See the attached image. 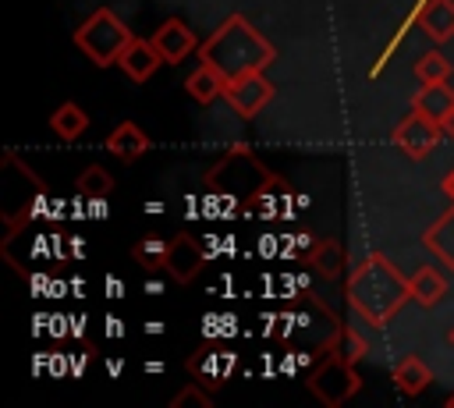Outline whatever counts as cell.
<instances>
[{
	"mask_svg": "<svg viewBox=\"0 0 454 408\" xmlns=\"http://www.w3.org/2000/svg\"><path fill=\"white\" fill-rule=\"evenodd\" d=\"M184 404H199V408H209L213 401H209V394H202L199 387H184L174 401H170V408H184Z\"/></svg>",
	"mask_w": 454,
	"mask_h": 408,
	"instance_id": "cell-23",
	"label": "cell"
},
{
	"mask_svg": "<svg viewBox=\"0 0 454 408\" xmlns=\"http://www.w3.org/2000/svg\"><path fill=\"white\" fill-rule=\"evenodd\" d=\"M223 96H227V103L234 106V114L255 117V114L273 99V85L262 78V71H252V75H241V78L227 82Z\"/></svg>",
	"mask_w": 454,
	"mask_h": 408,
	"instance_id": "cell-7",
	"label": "cell"
},
{
	"mask_svg": "<svg viewBox=\"0 0 454 408\" xmlns=\"http://www.w3.org/2000/svg\"><path fill=\"white\" fill-rule=\"evenodd\" d=\"M443 128H447V135H450V138H454V114H450V117H447V121H443Z\"/></svg>",
	"mask_w": 454,
	"mask_h": 408,
	"instance_id": "cell-25",
	"label": "cell"
},
{
	"mask_svg": "<svg viewBox=\"0 0 454 408\" xmlns=\"http://www.w3.org/2000/svg\"><path fill=\"white\" fill-rule=\"evenodd\" d=\"M447 404H450V408H454V394H450V397H447Z\"/></svg>",
	"mask_w": 454,
	"mask_h": 408,
	"instance_id": "cell-26",
	"label": "cell"
},
{
	"mask_svg": "<svg viewBox=\"0 0 454 408\" xmlns=\"http://www.w3.org/2000/svg\"><path fill=\"white\" fill-rule=\"evenodd\" d=\"M167 248H170V241H163L160 234H142L131 245V259L142 263L145 270H163L167 266Z\"/></svg>",
	"mask_w": 454,
	"mask_h": 408,
	"instance_id": "cell-21",
	"label": "cell"
},
{
	"mask_svg": "<svg viewBox=\"0 0 454 408\" xmlns=\"http://www.w3.org/2000/svg\"><path fill=\"white\" fill-rule=\"evenodd\" d=\"M419 28L433 39V43H447L454 39V0H426L415 14Z\"/></svg>",
	"mask_w": 454,
	"mask_h": 408,
	"instance_id": "cell-11",
	"label": "cell"
},
{
	"mask_svg": "<svg viewBox=\"0 0 454 408\" xmlns=\"http://www.w3.org/2000/svg\"><path fill=\"white\" fill-rule=\"evenodd\" d=\"M351 362H355V358H351L348 351L326 355V358L312 369V376H309V394H312L316 401H323L326 408H337V404L351 401V397L358 394V387H362V380H358V373H355Z\"/></svg>",
	"mask_w": 454,
	"mask_h": 408,
	"instance_id": "cell-5",
	"label": "cell"
},
{
	"mask_svg": "<svg viewBox=\"0 0 454 408\" xmlns=\"http://www.w3.org/2000/svg\"><path fill=\"white\" fill-rule=\"evenodd\" d=\"M206 184H209L213 195H223V199H231V202H238V206L245 209L252 199H259L262 192H270L273 184H280V177L270 174L266 163L255 160L252 149L238 145V149H227V153L209 167Z\"/></svg>",
	"mask_w": 454,
	"mask_h": 408,
	"instance_id": "cell-3",
	"label": "cell"
},
{
	"mask_svg": "<svg viewBox=\"0 0 454 408\" xmlns=\"http://www.w3.org/2000/svg\"><path fill=\"white\" fill-rule=\"evenodd\" d=\"M149 39L156 43V50L163 53V60H167V64H181L188 53H195V50L202 46V43L195 39V32H192L181 18H167V21H163Z\"/></svg>",
	"mask_w": 454,
	"mask_h": 408,
	"instance_id": "cell-8",
	"label": "cell"
},
{
	"mask_svg": "<svg viewBox=\"0 0 454 408\" xmlns=\"http://www.w3.org/2000/svg\"><path fill=\"white\" fill-rule=\"evenodd\" d=\"M106 149H110L117 160L131 163V160H138V156L149 149V135H145L135 121H121V124L106 135Z\"/></svg>",
	"mask_w": 454,
	"mask_h": 408,
	"instance_id": "cell-13",
	"label": "cell"
},
{
	"mask_svg": "<svg viewBox=\"0 0 454 408\" xmlns=\"http://www.w3.org/2000/svg\"><path fill=\"white\" fill-rule=\"evenodd\" d=\"M160 64H167V60H163V53L156 50L153 39H131V43L124 46L121 60H117V67H121L131 82H149V78L160 71Z\"/></svg>",
	"mask_w": 454,
	"mask_h": 408,
	"instance_id": "cell-10",
	"label": "cell"
},
{
	"mask_svg": "<svg viewBox=\"0 0 454 408\" xmlns=\"http://www.w3.org/2000/svg\"><path fill=\"white\" fill-rule=\"evenodd\" d=\"M447 128L440 124V121H433L429 114H422V110H408L401 121H397V128L390 131V142L408 156V160H422V156H429L433 149H436V142H440V135H443Z\"/></svg>",
	"mask_w": 454,
	"mask_h": 408,
	"instance_id": "cell-6",
	"label": "cell"
},
{
	"mask_svg": "<svg viewBox=\"0 0 454 408\" xmlns=\"http://www.w3.org/2000/svg\"><path fill=\"white\" fill-rule=\"evenodd\" d=\"M394 383H397L401 394L415 397V394H422V390L433 383V373H429V365H426L419 355H404V358L394 365Z\"/></svg>",
	"mask_w": 454,
	"mask_h": 408,
	"instance_id": "cell-18",
	"label": "cell"
},
{
	"mask_svg": "<svg viewBox=\"0 0 454 408\" xmlns=\"http://www.w3.org/2000/svg\"><path fill=\"white\" fill-rule=\"evenodd\" d=\"M184 89H188V96H192L199 106H206V103H213L216 96H223L227 82H223V75H220L216 67H209L206 60H199V67L184 78Z\"/></svg>",
	"mask_w": 454,
	"mask_h": 408,
	"instance_id": "cell-16",
	"label": "cell"
},
{
	"mask_svg": "<svg viewBox=\"0 0 454 408\" xmlns=\"http://www.w3.org/2000/svg\"><path fill=\"white\" fill-rule=\"evenodd\" d=\"M273 57H277L273 43L259 28H252L245 14H227L213 28V35L202 39V46H199V60L216 67L223 75V82H234L241 75L262 71Z\"/></svg>",
	"mask_w": 454,
	"mask_h": 408,
	"instance_id": "cell-2",
	"label": "cell"
},
{
	"mask_svg": "<svg viewBox=\"0 0 454 408\" xmlns=\"http://www.w3.org/2000/svg\"><path fill=\"white\" fill-rule=\"evenodd\" d=\"M408 287H411V302H415V305L433 309V305L447 294V277H443L436 266H419V270L408 277Z\"/></svg>",
	"mask_w": 454,
	"mask_h": 408,
	"instance_id": "cell-14",
	"label": "cell"
},
{
	"mask_svg": "<svg viewBox=\"0 0 454 408\" xmlns=\"http://www.w3.org/2000/svg\"><path fill=\"white\" fill-rule=\"evenodd\" d=\"M443 192H447V199L454 202V170H450V174L443 177Z\"/></svg>",
	"mask_w": 454,
	"mask_h": 408,
	"instance_id": "cell-24",
	"label": "cell"
},
{
	"mask_svg": "<svg viewBox=\"0 0 454 408\" xmlns=\"http://www.w3.org/2000/svg\"><path fill=\"white\" fill-rule=\"evenodd\" d=\"M202 248H199V241L192 238V234H174L170 238V248H167V273L177 280V284H192L195 277H199V270H202Z\"/></svg>",
	"mask_w": 454,
	"mask_h": 408,
	"instance_id": "cell-9",
	"label": "cell"
},
{
	"mask_svg": "<svg viewBox=\"0 0 454 408\" xmlns=\"http://www.w3.org/2000/svg\"><path fill=\"white\" fill-rule=\"evenodd\" d=\"M344 294H348V305H351L369 326H387V323L404 309V302H411L408 277H404L383 252H369V255L348 273Z\"/></svg>",
	"mask_w": 454,
	"mask_h": 408,
	"instance_id": "cell-1",
	"label": "cell"
},
{
	"mask_svg": "<svg viewBox=\"0 0 454 408\" xmlns=\"http://www.w3.org/2000/svg\"><path fill=\"white\" fill-rule=\"evenodd\" d=\"M450 344H454V330H450Z\"/></svg>",
	"mask_w": 454,
	"mask_h": 408,
	"instance_id": "cell-27",
	"label": "cell"
},
{
	"mask_svg": "<svg viewBox=\"0 0 454 408\" xmlns=\"http://www.w3.org/2000/svg\"><path fill=\"white\" fill-rule=\"evenodd\" d=\"M422 241H426V248H429L447 270H454V202H450L447 213H440V216L426 227Z\"/></svg>",
	"mask_w": 454,
	"mask_h": 408,
	"instance_id": "cell-12",
	"label": "cell"
},
{
	"mask_svg": "<svg viewBox=\"0 0 454 408\" xmlns=\"http://www.w3.org/2000/svg\"><path fill=\"white\" fill-rule=\"evenodd\" d=\"M309 266H312L319 277L337 280V277L348 270V252H344V245H340L337 238H323V241L309 252Z\"/></svg>",
	"mask_w": 454,
	"mask_h": 408,
	"instance_id": "cell-17",
	"label": "cell"
},
{
	"mask_svg": "<svg viewBox=\"0 0 454 408\" xmlns=\"http://www.w3.org/2000/svg\"><path fill=\"white\" fill-rule=\"evenodd\" d=\"M131 39H135L131 28H128V25L121 21V14L110 11V7L92 11V14L74 28V46H78L96 67L117 64L121 53H124V46H128Z\"/></svg>",
	"mask_w": 454,
	"mask_h": 408,
	"instance_id": "cell-4",
	"label": "cell"
},
{
	"mask_svg": "<svg viewBox=\"0 0 454 408\" xmlns=\"http://www.w3.org/2000/svg\"><path fill=\"white\" fill-rule=\"evenodd\" d=\"M74 188H78V195H82L85 202H106V199L114 195V177H110L99 163H92V167H85V170L78 174Z\"/></svg>",
	"mask_w": 454,
	"mask_h": 408,
	"instance_id": "cell-20",
	"label": "cell"
},
{
	"mask_svg": "<svg viewBox=\"0 0 454 408\" xmlns=\"http://www.w3.org/2000/svg\"><path fill=\"white\" fill-rule=\"evenodd\" d=\"M411 106H415V110H422V114H429L433 121H440V124H443V121L454 114V89H450L447 82L422 85V89L415 92Z\"/></svg>",
	"mask_w": 454,
	"mask_h": 408,
	"instance_id": "cell-15",
	"label": "cell"
},
{
	"mask_svg": "<svg viewBox=\"0 0 454 408\" xmlns=\"http://www.w3.org/2000/svg\"><path fill=\"white\" fill-rule=\"evenodd\" d=\"M85 128H89V117H85V110H82L78 103H60V106L50 114V131H53L60 142L82 138Z\"/></svg>",
	"mask_w": 454,
	"mask_h": 408,
	"instance_id": "cell-19",
	"label": "cell"
},
{
	"mask_svg": "<svg viewBox=\"0 0 454 408\" xmlns=\"http://www.w3.org/2000/svg\"><path fill=\"white\" fill-rule=\"evenodd\" d=\"M415 78L422 85H433V82H447L450 78V60L440 53V50H429L415 60Z\"/></svg>",
	"mask_w": 454,
	"mask_h": 408,
	"instance_id": "cell-22",
	"label": "cell"
}]
</instances>
